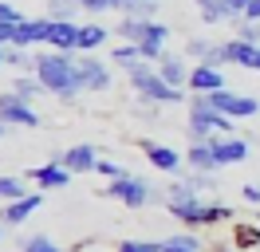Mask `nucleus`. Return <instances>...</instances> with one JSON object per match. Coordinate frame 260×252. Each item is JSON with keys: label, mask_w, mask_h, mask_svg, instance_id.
Instances as JSON below:
<instances>
[{"label": "nucleus", "mask_w": 260, "mask_h": 252, "mask_svg": "<svg viewBox=\"0 0 260 252\" xmlns=\"http://www.w3.org/2000/svg\"><path fill=\"white\" fill-rule=\"evenodd\" d=\"M166 209L181 220V225H221V220H233V209L221 201H201V193H197L189 181H174V185L166 189Z\"/></svg>", "instance_id": "nucleus-1"}, {"label": "nucleus", "mask_w": 260, "mask_h": 252, "mask_svg": "<svg viewBox=\"0 0 260 252\" xmlns=\"http://www.w3.org/2000/svg\"><path fill=\"white\" fill-rule=\"evenodd\" d=\"M40 83L48 87V94H55L59 103H75L83 94L79 83V67H75V51H44L32 59Z\"/></svg>", "instance_id": "nucleus-2"}, {"label": "nucleus", "mask_w": 260, "mask_h": 252, "mask_svg": "<svg viewBox=\"0 0 260 252\" xmlns=\"http://www.w3.org/2000/svg\"><path fill=\"white\" fill-rule=\"evenodd\" d=\"M126 79H130V87H134V94H138L142 103H154V107H174V103H185L181 87H170V83L158 75V67H150V59L126 67Z\"/></svg>", "instance_id": "nucleus-3"}, {"label": "nucleus", "mask_w": 260, "mask_h": 252, "mask_svg": "<svg viewBox=\"0 0 260 252\" xmlns=\"http://www.w3.org/2000/svg\"><path fill=\"white\" fill-rule=\"evenodd\" d=\"M185 134L193 142L217 138V134H233V118L221 114V110H213L205 94H197V99H189V126H185Z\"/></svg>", "instance_id": "nucleus-4"}, {"label": "nucleus", "mask_w": 260, "mask_h": 252, "mask_svg": "<svg viewBox=\"0 0 260 252\" xmlns=\"http://www.w3.org/2000/svg\"><path fill=\"white\" fill-rule=\"evenodd\" d=\"M107 197L122 201L126 209H142V205L154 197V189H150L142 177H134V173H122V177H114L111 185H107Z\"/></svg>", "instance_id": "nucleus-5"}, {"label": "nucleus", "mask_w": 260, "mask_h": 252, "mask_svg": "<svg viewBox=\"0 0 260 252\" xmlns=\"http://www.w3.org/2000/svg\"><path fill=\"white\" fill-rule=\"evenodd\" d=\"M205 99H209L213 110H221V114H229V118H252V114L260 110V99H252V94H237V91H229V87L205 94Z\"/></svg>", "instance_id": "nucleus-6"}, {"label": "nucleus", "mask_w": 260, "mask_h": 252, "mask_svg": "<svg viewBox=\"0 0 260 252\" xmlns=\"http://www.w3.org/2000/svg\"><path fill=\"white\" fill-rule=\"evenodd\" d=\"M75 67H79L83 91H107V87H111V67L99 59L95 51H79V55H75Z\"/></svg>", "instance_id": "nucleus-7"}, {"label": "nucleus", "mask_w": 260, "mask_h": 252, "mask_svg": "<svg viewBox=\"0 0 260 252\" xmlns=\"http://www.w3.org/2000/svg\"><path fill=\"white\" fill-rule=\"evenodd\" d=\"M0 122H8V126H40V114L32 110V103L28 99H20L16 91H8V94H0Z\"/></svg>", "instance_id": "nucleus-8"}, {"label": "nucleus", "mask_w": 260, "mask_h": 252, "mask_svg": "<svg viewBox=\"0 0 260 252\" xmlns=\"http://www.w3.org/2000/svg\"><path fill=\"white\" fill-rule=\"evenodd\" d=\"M193 94H213L225 87V75H221V67H213V63H197L189 67V83H185Z\"/></svg>", "instance_id": "nucleus-9"}, {"label": "nucleus", "mask_w": 260, "mask_h": 252, "mask_svg": "<svg viewBox=\"0 0 260 252\" xmlns=\"http://www.w3.org/2000/svg\"><path fill=\"white\" fill-rule=\"evenodd\" d=\"M209 142H213V150H217V162H221V166H241L244 158H248V142L237 138V134H217V138H209Z\"/></svg>", "instance_id": "nucleus-10"}, {"label": "nucleus", "mask_w": 260, "mask_h": 252, "mask_svg": "<svg viewBox=\"0 0 260 252\" xmlns=\"http://www.w3.org/2000/svg\"><path fill=\"white\" fill-rule=\"evenodd\" d=\"M166 40H170V28H166L162 20H150L146 24V36L138 40V47H142V59L158 63L166 55Z\"/></svg>", "instance_id": "nucleus-11"}, {"label": "nucleus", "mask_w": 260, "mask_h": 252, "mask_svg": "<svg viewBox=\"0 0 260 252\" xmlns=\"http://www.w3.org/2000/svg\"><path fill=\"white\" fill-rule=\"evenodd\" d=\"M51 36V20L48 16H40V20H20L16 24V47H36V44H48Z\"/></svg>", "instance_id": "nucleus-12"}, {"label": "nucleus", "mask_w": 260, "mask_h": 252, "mask_svg": "<svg viewBox=\"0 0 260 252\" xmlns=\"http://www.w3.org/2000/svg\"><path fill=\"white\" fill-rule=\"evenodd\" d=\"M55 162H63L71 173H91L99 166V154H95V146L79 142V146H71V150H63V154H55Z\"/></svg>", "instance_id": "nucleus-13"}, {"label": "nucleus", "mask_w": 260, "mask_h": 252, "mask_svg": "<svg viewBox=\"0 0 260 252\" xmlns=\"http://www.w3.org/2000/svg\"><path fill=\"white\" fill-rule=\"evenodd\" d=\"M48 47L51 51H79V24L75 20H51Z\"/></svg>", "instance_id": "nucleus-14"}, {"label": "nucleus", "mask_w": 260, "mask_h": 252, "mask_svg": "<svg viewBox=\"0 0 260 252\" xmlns=\"http://www.w3.org/2000/svg\"><path fill=\"white\" fill-rule=\"evenodd\" d=\"M142 150H146V162L154 166V170H162V173H178L181 166H185V158H181L174 146H158V142H146Z\"/></svg>", "instance_id": "nucleus-15"}, {"label": "nucleus", "mask_w": 260, "mask_h": 252, "mask_svg": "<svg viewBox=\"0 0 260 252\" xmlns=\"http://www.w3.org/2000/svg\"><path fill=\"white\" fill-rule=\"evenodd\" d=\"M229 47V63H237V67H248V71H260V44H248V40H225Z\"/></svg>", "instance_id": "nucleus-16"}, {"label": "nucleus", "mask_w": 260, "mask_h": 252, "mask_svg": "<svg viewBox=\"0 0 260 252\" xmlns=\"http://www.w3.org/2000/svg\"><path fill=\"white\" fill-rule=\"evenodd\" d=\"M32 181L40 189H63L67 181H71V170H67L63 162H55V158H51L48 166H40V170H32Z\"/></svg>", "instance_id": "nucleus-17"}, {"label": "nucleus", "mask_w": 260, "mask_h": 252, "mask_svg": "<svg viewBox=\"0 0 260 252\" xmlns=\"http://www.w3.org/2000/svg\"><path fill=\"white\" fill-rule=\"evenodd\" d=\"M40 205H44V193H24L20 201H8L4 205V225H24Z\"/></svg>", "instance_id": "nucleus-18"}, {"label": "nucleus", "mask_w": 260, "mask_h": 252, "mask_svg": "<svg viewBox=\"0 0 260 252\" xmlns=\"http://www.w3.org/2000/svg\"><path fill=\"white\" fill-rule=\"evenodd\" d=\"M158 75H162L170 87H185V83H189V67H185L181 55H162V59H158Z\"/></svg>", "instance_id": "nucleus-19"}, {"label": "nucleus", "mask_w": 260, "mask_h": 252, "mask_svg": "<svg viewBox=\"0 0 260 252\" xmlns=\"http://www.w3.org/2000/svg\"><path fill=\"white\" fill-rule=\"evenodd\" d=\"M185 162H189V170H201V173H209V170H217V166H221V162H217V150H213L209 138H205V142H193Z\"/></svg>", "instance_id": "nucleus-20"}, {"label": "nucleus", "mask_w": 260, "mask_h": 252, "mask_svg": "<svg viewBox=\"0 0 260 252\" xmlns=\"http://www.w3.org/2000/svg\"><path fill=\"white\" fill-rule=\"evenodd\" d=\"M107 36H111V32L103 28V24H95V20H91V24H79V51H99V47L107 44Z\"/></svg>", "instance_id": "nucleus-21"}, {"label": "nucleus", "mask_w": 260, "mask_h": 252, "mask_svg": "<svg viewBox=\"0 0 260 252\" xmlns=\"http://www.w3.org/2000/svg\"><path fill=\"white\" fill-rule=\"evenodd\" d=\"M193 4H197V16H201L205 24H225V20H233L221 0H193Z\"/></svg>", "instance_id": "nucleus-22"}, {"label": "nucleus", "mask_w": 260, "mask_h": 252, "mask_svg": "<svg viewBox=\"0 0 260 252\" xmlns=\"http://www.w3.org/2000/svg\"><path fill=\"white\" fill-rule=\"evenodd\" d=\"M12 91H16L20 99H28V103H32V99H44V94H48V87L40 83V75H20L16 83H12Z\"/></svg>", "instance_id": "nucleus-23"}, {"label": "nucleus", "mask_w": 260, "mask_h": 252, "mask_svg": "<svg viewBox=\"0 0 260 252\" xmlns=\"http://www.w3.org/2000/svg\"><path fill=\"white\" fill-rule=\"evenodd\" d=\"M146 24H150V20H138V16H122V20H118V32H114V36H122L126 44H138V40L146 36Z\"/></svg>", "instance_id": "nucleus-24"}, {"label": "nucleus", "mask_w": 260, "mask_h": 252, "mask_svg": "<svg viewBox=\"0 0 260 252\" xmlns=\"http://www.w3.org/2000/svg\"><path fill=\"white\" fill-rule=\"evenodd\" d=\"M111 63H114V67H134V63H142V47L122 40V44L111 51Z\"/></svg>", "instance_id": "nucleus-25"}, {"label": "nucleus", "mask_w": 260, "mask_h": 252, "mask_svg": "<svg viewBox=\"0 0 260 252\" xmlns=\"http://www.w3.org/2000/svg\"><path fill=\"white\" fill-rule=\"evenodd\" d=\"M162 252H201V240L189 233H174L162 240Z\"/></svg>", "instance_id": "nucleus-26"}, {"label": "nucleus", "mask_w": 260, "mask_h": 252, "mask_svg": "<svg viewBox=\"0 0 260 252\" xmlns=\"http://www.w3.org/2000/svg\"><path fill=\"white\" fill-rule=\"evenodd\" d=\"M233 244H237V248H256L260 229L256 225H233Z\"/></svg>", "instance_id": "nucleus-27"}, {"label": "nucleus", "mask_w": 260, "mask_h": 252, "mask_svg": "<svg viewBox=\"0 0 260 252\" xmlns=\"http://www.w3.org/2000/svg\"><path fill=\"white\" fill-rule=\"evenodd\" d=\"M209 51H213V40H205V36H189V40H185V55H189V59L205 63Z\"/></svg>", "instance_id": "nucleus-28"}, {"label": "nucleus", "mask_w": 260, "mask_h": 252, "mask_svg": "<svg viewBox=\"0 0 260 252\" xmlns=\"http://www.w3.org/2000/svg\"><path fill=\"white\" fill-rule=\"evenodd\" d=\"M28 189H24V181L20 177H0V201L8 205V201H20Z\"/></svg>", "instance_id": "nucleus-29"}, {"label": "nucleus", "mask_w": 260, "mask_h": 252, "mask_svg": "<svg viewBox=\"0 0 260 252\" xmlns=\"http://www.w3.org/2000/svg\"><path fill=\"white\" fill-rule=\"evenodd\" d=\"M79 0H48V20H71Z\"/></svg>", "instance_id": "nucleus-30"}, {"label": "nucleus", "mask_w": 260, "mask_h": 252, "mask_svg": "<svg viewBox=\"0 0 260 252\" xmlns=\"http://www.w3.org/2000/svg\"><path fill=\"white\" fill-rule=\"evenodd\" d=\"M20 252H63V248H59L51 236H40V233H36V236H28V240L20 244Z\"/></svg>", "instance_id": "nucleus-31"}, {"label": "nucleus", "mask_w": 260, "mask_h": 252, "mask_svg": "<svg viewBox=\"0 0 260 252\" xmlns=\"http://www.w3.org/2000/svg\"><path fill=\"white\" fill-rule=\"evenodd\" d=\"M233 24H237V40H248V44H260V24L256 20H233Z\"/></svg>", "instance_id": "nucleus-32"}, {"label": "nucleus", "mask_w": 260, "mask_h": 252, "mask_svg": "<svg viewBox=\"0 0 260 252\" xmlns=\"http://www.w3.org/2000/svg\"><path fill=\"white\" fill-rule=\"evenodd\" d=\"M24 63H28V47H16V44L4 47V67H24Z\"/></svg>", "instance_id": "nucleus-33"}, {"label": "nucleus", "mask_w": 260, "mask_h": 252, "mask_svg": "<svg viewBox=\"0 0 260 252\" xmlns=\"http://www.w3.org/2000/svg\"><path fill=\"white\" fill-rule=\"evenodd\" d=\"M118 252H162V244H154V240H122Z\"/></svg>", "instance_id": "nucleus-34"}, {"label": "nucleus", "mask_w": 260, "mask_h": 252, "mask_svg": "<svg viewBox=\"0 0 260 252\" xmlns=\"http://www.w3.org/2000/svg\"><path fill=\"white\" fill-rule=\"evenodd\" d=\"M95 173H103V177H107V181H114V177H122V166H118V162H103V158H99V166H95Z\"/></svg>", "instance_id": "nucleus-35"}, {"label": "nucleus", "mask_w": 260, "mask_h": 252, "mask_svg": "<svg viewBox=\"0 0 260 252\" xmlns=\"http://www.w3.org/2000/svg\"><path fill=\"white\" fill-rule=\"evenodd\" d=\"M24 16L16 12V4H8V0H0V24H20Z\"/></svg>", "instance_id": "nucleus-36"}, {"label": "nucleus", "mask_w": 260, "mask_h": 252, "mask_svg": "<svg viewBox=\"0 0 260 252\" xmlns=\"http://www.w3.org/2000/svg\"><path fill=\"white\" fill-rule=\"evenodd\" d=\"M79 8H83V12H91V16H99V12H114L111 0H79Z\"/></svg>", "instance_id": "nucleus-37"}, {"label": "nucleus", "mask_w": 260, "mask_h": 252, "mask_svg": "<svg viewBox=\"0 0 260 252\" xmlns=\"http://www.w3.org/2000/svg\"><path fill=\"white\" fill-rule=\"evenodd\" d=\"M221 4L229 8V16H233V20H241V16H244V8H248L252 0H221Z\"/></svg>", "instance_id": "nucleus-38"}, {"label": "nucleus", "mask_w": 260, "mask_h": 252, "mask_svg": "<svg viewBox=\"0 0 260 252\" xmlns=\"http://www.w3.org/2000/svg\"><path fill=\"white\" fill-rule=\"evenodd\" d=\"M241 197L248 205H260V185H252V181H248V185H241Z\"/></svg>", "instance_id": "nucleus-39"}, {"label": "nucleus", "mask_w": 260, "mask_h": 252, "mask_svg": "<svg viewBox=\"0 0 260 252\" xmlns=\"http://www.w3.org/2000/svg\"><path fill=\"white\" fill-rule=\"evenodd\" d=\"M16 40V24H0V47H8Z\"/></svg>", "instance_id": "nucleus-40"}, {"label": "nucleus", "mask_w": 260, "mask_h": 252, "mask_svg": "<svg viewBox=\"0 0 260 252\" xmlns=\"http://www.w3.org/2000/svg\"><path fill=\"white\" fill-rule=\"evenodd\" d=\"M134 4H138V0H111V8H114V12H122V16H126Z\"/></svg>", "instance_id": "nucleus-41"}, {"label": "nucleus", "mask_w": 260, "mask_h": 252, "mask_svg": "<svg viewBox=\"0 0 260 252\" xmlns=\"http://www.w3.org/2000/svg\"><path fill=\"white\" fill-rule=\"evenodd\" d=\"M244 20H256V24H260V0H252V4L244 8Z\"/></svg>", "instance_id": "nucleus-42"}, {"label": "nucleus", "mask_w": 260, "mask_h": 252, "mask_svg": "<svg viewBox=\"0 0 260 252\" xmlns=\"http://www.w3.org/2000/svg\"><path fill=\"white\" fill-rule=\"evenodd\" d=\"M4 134H8V122H0V138H4Z\"/></svg>", "instance_id": "nucleus-43"}, {"label": "nucleus", "mask_w": 260, "mask_h": 252, "mask_svg": "<svg viewBox=\"0 0 260 252\" xmlns=\"http://www.w3.org/2000/svg\"><path fill=\"white\" fill-rule=\"evenodd\" d=\"M0 67H4V47H0Z\"/></svg>", "instance_id": "nucleus-44"}, {"label": "nucleus", "mask_w": 260, "mask_h": 252, "mask_svg": "<svg viewBox=\"0 0 260 252\" xmlns=\"http://www.w3.org/2000/svg\"><path fill=\"white\" fill-rule=\"evenodd\" d=\"M158 4H162V0H158Z\"/></svg>", "instance_id": "nucleus-45"}]
</instances>
